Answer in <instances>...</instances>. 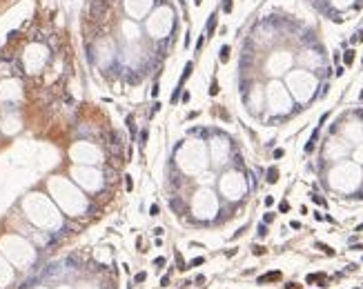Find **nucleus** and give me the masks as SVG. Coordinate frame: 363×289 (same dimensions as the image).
I'll return each instance as SVG.
<instances>
[{"mask_svg": "<svg viewBox=\"0 0 363 289\" xmlns=\"http://www.w3.org/2000/svg\"><path fill=\"white\" fill-rule=\"evenodd\" d=\"M274 280H281V271H270V274H265V276H258V285L274 282Z\"/></svg>", "mask_w": 363, "mask_h": 289, "instance_id": "nucleus-1", "label": "nucleus"}, {"mask_svg": "<svg viewBox=\"0 0 363 289\" xmlns=\"http://www.w3.org/2000/svg\"><path fill=\"white\" fill-rule=\"evenodd\" d=\"M216 22H218L216 14H212V16H209V25H207V29H205V36H207V38L214 33V29H216Z\"/></svg>", "mask_w": 363, "mask_h": 289, "instance_id": "nucleus-2", "label": "nucleus"}, {"mask_svg": "<svg viewBox=\"0 0 363 289\" xmlns=\"http://www.w3.org/2000/svg\"><path fill=\"white\" fill-rule=\"evenodd\" d=\"M169 207H172L174 211H176L178 216H180V207H183V200H180L178 196H172V198H169Z\"/></svg>", "mask_w": 363, "mask_h": 289, "instance_id": "nucleus-3", "label": "nucleus"}, {"mask_svg": "<svg viewBox=\"0 0 363 289\" xmlns=\"http://www.w3.org/2000/svg\"><path fill=\"white\" fill-rule=\"evenodd\" d=\"M109 145L118 147V149L123 147V140H120V136H118V131H109Z\"/></svg>", "mask_w": 363, "mask_h": 289, "instance_id": "nucleus-4", "label": "nucleus"}, {"mask_svg": "<svg viewBox=\"0 0 363 289\" xmlns=\"http://www.w3.org/2000/svg\"><path fill=\"white\" fill-rule=\"evenodd\" d=\"M192 71H194V62H187V65H185V69H183V76H180V87H183V82H185L187 78L192 76Z\"/></svg>", "mask_w": 363, "mask_h": 289, "instance_id": "nucleus-5", "label": "nucleus"}, {"mask_svg": "<svg viewBox=\"0 0 363 289\" xmlns=\"http://www.w3.org/2000/svg\"><path fill=\"white\" fill-rule=\"evenodd\" d=\"M279 180V169L276 167H270L268 169V183H276Z\"/></svg>", "mask_w": 363, "mask_h": 289, "instance_id": "nucleus-6", "label": "nucleus"}, {"mask_svg": "<svg viewBox=\"0 0 363 289\" xmlns=\"http://www.w3.org/2000/svg\"><path fill=\"white\" fill-rule=\"evenodd\" d=\"M218 60H221V62H227V60H230V47H227V45H223V47H221Z\"/></svg>", "mask_w": 363, "mask_h": 289, "instance_id": "nucleus-7", "label": "nucleus"}, {"mask_svg": "<svg viewBox=\"0 0 363 289\" xmlns=\"http://www.w3.org/2000/svg\"><path fill=\"white\" fill-rule=\"evenodd\" d=\"M308 282L312 285V282H325V276L323 274H310L308 276Z\"/></svg>", "mask_w": 363, "mask_h": 289, "instance_id": "nucleus-8", "label": "nucleus"}, {"mask_svg": "<svg viewBox=\"0 0 363 289\" xmlns=\"http://www.w3.org/2000/svg\"><path fill=\"white\" fill-rule=\"evenodd\" d=\"M343 60H345V65H352V62H354V51H352V49H348V51L343 54Z\"/></svg>", "mask_w": 363, "mask_h": 289, "instance_id": "nucleus-9", "label": "nucleus"}, {"mask_svg": "<svg viewBox=\"0 0 363 289\" xmlns=\"http://www.w3.org/2000/svg\"><path fill=\"white\" fill-rule=\"evenodd\" d=\"M316 249H321V251H325L327 256H334V249H332V247H327V245H323V242H316Z\"/></svg>", "mask_w": 363, "mask_h": 289, "instance_id": "nucleus-10", "label": "nucleus"}, {"mask_svg": "<svg viewBox=\"0 0 363 289\" xmlns=\"http://www.w3.org/2000/svg\"><path fill=\"white\" fill-rule=\"evenodd\" d=\"M127 127H129V131H132V138L136 140V125H134V118L132 116H127Z\"/></svg>", "mask_w": 363, "mask_h": 289, "instance_id": "nucleus-11", "label": "nucleus"}, {"mask_svg": "<svg viewBox=\"0 0 363 289\" xmlns=\"http://www.w3.org/2000/svg\"><path fill=\"white\" fill-rule=\"evenodd\" d=\"M174 256H176V265H178V269H180V271H183V269H187V265H185V260H183V256H180V254H178V251H176V254H174Z\"/></svg>", "mask_w": 363, "mask_h": 289, "instance_id": "nucleus-12", "label": "nucleus"}, {"mask_svg": "<svg viewBox=\"0 0 363 289\" xmlns=\"http://www.w3.org/2000/svg\"><path fill=\"white\" fill-rule=\"evenodd\" d=\"M252 254H254V256H263V254H265V247L254 245V247H252Z\"/></svg>", "mask_w": 363, "mask_h": 289, "instance_id": "nucleus-13", "label": "nucleus"}, {"mask_svg": "<svg viewBox=\"0 0 363 289\" xmlns=\"http://www.w3.org/2000/svg\"><path fill=\"white\" fill-rule=\"evenodd\" d=\"M147 280V274L145 271H138V274H136V278H134V282H145Z\"/></svg>", "mask_w": 363, "mask_h": 289, "instance_id": "nucleus-14", "label": "nucleus"}, {"mask_svg": "<svg viewBox=\"0 0 363 289\" xmlns=\"http://www.w3.org/2000/svg\"><path fill=\"white\" fill-rule=\"evenodd\" d=\"M203 263H205V258H194L189 265H187V267H198V265H203Z\"/></svg>", "mask_w": 363, "mask_h": 289, "instance_id": "nucleus-15", "label": "nucleus"}, {"mask_svg": "<svg viewBox=\"0 0 363 289\" xmlns=\"http://www.w3.org/2000/svg\"><path fill=\"white\" fill-rule=\"evenodd\" d=\"M209 94H212V96H216V94H218V82H216V80H212V87H209Z\"/></svg>", "mask_w": 363, "mask_h": 289, "instance_id": "nucleus-16", "label": "nucleus"}, {"mask_svg": "<svg viewBox=\"0 0 363 289\" xmlns=\"http://www.w3.org/2000/svg\"><path fill=\"white\" fill-rule=\"evenodd\" d=\"M272 220H274V214H272V211H268V214L263 216V223H265V225H270Z\"/></svg>", "mask_w": 363, "mask_h": 289, "instance_id": "nucleus-17", "label": "nucleus"}, {"mask_svg": "<svg viewBox=\"0 0 363 289\" xmlns=\"http://www.w3.org/2000/svg\"><path fill=\"white\" fill-rule=\"evenodd\" d=\"M125 187H127V191H132V187H134V183H132V176H125Z\"/></svg>", "mask_w": 363, "mask_h": 289, "instance_id": "nucleus-18", "label": "nucleus"}, {"mask_svg": "<svg viewBox=\"0 0 363 289\" xmlns=\"http://www.w3.org/2000/svg\"><path fill=\"white\" fill-rule=\"evenodd\" d=\"M258 236H261V238L268 236V227H265V225H258Z\"/></svg>", "mask_w": 363, "mask_h": 289, "instance_id": "nucleus-19", "label": "nucleus"}, {"mask_svg": "<svg viewBox=\"0 0 363 289\" xmlns=\"http://www.w3.org/2000/svg\"><path fill=\"white\" fill-rule=\"evenodd\" d=\"M158 109H161V103H154V105H152V109H149V116L158 114Z\"/></svg>", "mask_w": 363, "mask_h": 289, "instance_id": "nucleus-20", "label": "nucleus"}, {"mask_svg": "<svg viewBox=\"0 0 363 289\" xmlns=\"http://www.w3.org/2000/svg\"><path fill=\"white\" fill-rule=\"evenodd\" d=\"M158 214H161L158 205H152V207H149V216H158Z\"/></svg>", "mask_w": 363, "mask_h": 289, "instance_id": "nucleus-21", "label": "nucleus"}, {"mask_svg": "<svg viewBox=\"0 0 363 289\" xmlns=\"http://www.w3.org/2000/svg\"><path fill=\"white\" fill-rule=\"evenodd\" d=\"M223 11H225V14H230V11H232V0H225V2H223Z\"/></svg>", "mask_w": 363, "mask_h": 289, "instance_id": "nucleus-22", "label": "nucleus"}, {"mask_svg": "<svg viewBox=\"0 0 363 289\" xmlns=\"http://www.w3.org/2000/svg\"><path fill=\"white\" fill-rule=\"evenodd\" d=\"M279 211H283V214H285V211H290V205H287V202L283 200L281 205H279Z\"/></svg>", "mask_w": 363, "mask_h": 289, "instance_id": "nucleus-23", "label": "nucleus"}, {"mask_svg": "<svg viewBox=\"0 0 363 289\" xmlns=\"http://www.w3.org/2000/svg\"><path fill=\"white\" fill-rule=\"evenodd\" d=\"M312 200H314V202H316V205H325V200H323V198H321V196H316V194H314V196H312Z\"/></svg>", "mask_w": 363, "mask_h": 289, "instance_id": "nucleus-24", "label": "nucleus"}, {"mask_svg": "<svg viewBox=\"0 0 363 289\" xmlns=\"http://www.w3.org/2000/svg\"><path fill=\"white\" fill-rule=\"evenodd\" d=\"M158 96V82H154V87H152V98H156Z\"/></svg>", "mask_w": 363, "mask_h": 289, "instance_id": "nucleus-25", "label": "nucleus"}, {"mask_svg": "<svg viewBox=\"0 0 363 289\" xmlns=\"http://www.w3.org/2000/svg\"><path fill=\"white\" fill-rule=\"evenodd\" d=\"M290 227H292V229H301V223H299V220H292Z\"/></svg>", "mask_w": 363, "mask_h": 289, "instance_id": "nucleus-26", "label": "nucleus"}, {"mask_svg": "<svg viewBox=\"0 0 363 289\" xmlns=\"http://www.w3.org/2000/svg\"><path fill=\"white\" fill-rule=\"evenodd\" d=\"M147 143V131H140V145Z\"/></svg>", "mask_w": 363, "mask_h": 289, "instance_id": "nucleus-27", "label": "nucleus"}, {"mask_svg": "<svg viewBox=\"0 0 363 289\" xmlns=\"http://www.w3.org/2000/svg\"><path fill=\"white\" fill-rule=\"evenodd\" d=\"M154 263H156V267H163V265H165V258H156Z\"/></svg>", "mask_w": 363, "mask_h": 289, "instance_id": "nucleus-28", "label": "nucleus"}, {"mask_svg": "<svg viewBox=\"0 0 363 289\" xmlns=\"http://www.w3.org/2000/svg\"><path fill=\"white\" fill-rule=\"evenodd\" d=\"M161 285H163V287H167V285H169V276H163V280H161Z\"/></svg>", "mask_w": 363, "mask_h": 289, "instance_id": "nucleus-29", "label": "nucleus"}, {"mask_svg": "<svg viewBox=\"0 0 363 289\" xmlns=\"http://www.w3.org/2000/svg\"><path fill=\"white\" fill-rule=\"evenodd\" d=\"M265 205H268V207H270V205H274V198L268 196V198H265Z\"/></svg>", "mask_w": 363, "mask_h": 289, "instance_id": "nucleus-30", "label": "nucleus"}, {"mask_svg": "<svg viewBox=\"0 0 363 289\" xmlns=\"http://www.w3.org/2000/svg\"><path fill=\"white\" fill-rule=\"evenodd\" d=\"M354 38H356V40H363V29L359 31V36H354Z\"/></svg>", "mask_w": 363, "mask_h": 289, "instance_id": "nucleus-31", "label": "nucleus"}, {"mask_svg": "<svg viewBox=\"0 0 363 289\" xmlns=\"http://www.w3.org/2000/svg\"><path fill=\"white\" fill-rule=\"evenodd\" d=\"M356 231H363V223L359 225V227H356Z\"/></svg>", "mask_w": 363, "mask_h": 289, "instance_id": "nucleus-32", "label": "nucleus"}]
</instances>
